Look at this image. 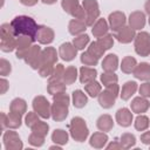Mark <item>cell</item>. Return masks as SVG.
I'll list each match as a JSON object with an SVG mask.
<instances>
[{"label":"cell","mask_w":150,"mask_h":150,"mask_svg":"<svg viewBox=\"0 0 150 150\" xmlns=\"http://www.w3.org/2000/svg\"><path fill=\"white\" fill-rule=\"evenodd\" d=\"M11 26L13 28L14 35L18 38L19 35H26L32 38L34 41L36 40V34L39 26L35 22V20L27 15H19L15 16L11 21Z\"/></svg>","instance_id":"6da1fadb"},{"label":"cell","mask_w":150,"mask_h":150,"mask_svg":"<svg viewBox=\"0 0 150 150\" xmlns=\"http://www.w3.org/2000/svg\"><path fill=\"white\" fill-rule=\"evenodd\" d=\"M69 132L74 141L84 142L89 135V129L86 124V121L82 117H73L69 124Z\"/></svg>","instance_id":"7a4b0ae2"},{"label":"cell","mask_w":150,"mask_h":150,"mask_svg":"<svg viewBox=\"0 0 150 150\" xmlns=\"http://www.w3.org/2000/svg\"><path fill=\"white\" fill-rule=\"evenodd\" d=\"M135 52L139 56L150 55V34L146 32H139L136 34L135 39Z\"/></svg>","instance_id":"3957f363"},{"label":"cell","mask_w":150,"mask_h":150,"mask_svg":"<svg viewBox=\"0 0 150 150\" xmlns=\"http://www.w3.org/2000/svg\"><path fill=\"white\" fill-rule=\"evenodd\" d=\"M82 6L86 11V25L87 26H94V23L98 20L100 16V8H98V2L96 0H83Z\"/></svg>","instance_id":"277c9868"},{"label":"cell","mask_w":150,"mask_h":150,"mask_svg":"<svg viewBox=\"0 0 150 150\" xmlns=\"http://www.w3.org/2000/svg\"><path fill=\"white\" fill-rule=\"evenodd\" d=\"M33 109L42 118H48L49 116H52V105L48 102V100L42 95H39V96L34 97Z\"/></svg>","instance_id":"5b68a950"},{"label":"cell","mask_w":150,"mask_h":150,"mask_svg":"<svg viewBox=\"0 0 150 150\" xmlns=\"http://www.w3.org/2000/svg\"><path fill=\"white\" fill-rule=\"evenodd\" d=\"M41 53H42V50H41V48L38 46V45H33L29 49H28V52H27V54H26V56H25V62L28 64V66H30L33 69H39L40 67H41V64H42V61H41Z\"/></svg>","instance_id":"8992f818"},{"label":"cell","mask_w":150,"mask_h":150,"mask_svg":"<svg viewBox=\"0 0 150 150\" xmlns=\"http://www.w3.org/2000/svg\"><path fill=\"white\" fill-rule=\"evenodd\" d=\"M2 141L6 150H21L23 148V144L15 131H12V130L6 131L4 134Z\"/></svg>","instance_id":"52a82bcc"},{"label":"cell","mask_w":150,"mask_h":150,"mask_svg":"<svg viewBox=\"0 0 150 150\" xmlns=\"http://www.w3.org/2000/svg\"><path fill=\"white\" fill-rule=\"evenodd\" d=\"M34 40L26 35H19L16 38V57L18 59H25L28 49L33 46Z\"/></svg>","instance_id":"ba28073f"},{"label":"cell","mask_w":150,"mask_h":150,"mask_svg":"<svg viewBox=\"0 0 150 150\" xmlns=\"http://www.w3.org/2000/svg\"><path fill=\"white\" fill-rule=\"evenodd\" d=\"M125 22H127V18L123 12L116 11V12H112L109 14L108 23H109L110 29H112L114 32H117L120 28L125 26Z\"/></svg>","instance_id":"9c48e42d"},{"label":"cell","mask_w":150,"mask_h":150,"mask_svg":"<svg viewBox=\"0 0 150 150\" xmlns=\"http://www.w3.org/2000/svg\"><path fill=\"white\" fill-rule=\"evenodd\" d=\"M135 36H136L135 29L131 28L130 26H123L115 33V38L121 43H130L135 39Z\"/></svg>","instance_id":"30bf717a"},{"label":"cell","mask_w":150,"mask_h":150,"mask_svg":"<svg viewBox=\"0 0 150 150\" xmlns=\"http://www.w3.org/2000/svg\"><path fill=\"white\" fill-rule=\"evenodd\" d=\"M54 30L50 27L47 26H39L38 34H36V40L41 45H49L54 40Z\"/></svg>","instance_id":"8fae6325"},{"label":"cell","mask_w":150,"mask_h":150,"mask_svg":"<svg viewBox=\"0 0 150 150\" xmlns=\"http://www.w3.org/2000/svg\"><path fill=\"white\" fill-rule=\"evenodd\" d=\"M76 54H77V48L70 42H64L59 47V55L64 61L74 60Z\"/></svg>","instance_id":"7c38bea8"},{"label":"cell","mask_w":150,"mask_h":150,"mask_svg":"<svg viewBox=\"0 0 150 150\" xmlns=\"http://www.w3.org/2000/svg\"><path fill=\"white\" fill-rule=\"evenodd\" d=\"M129 26L135 30H139L145 26V14L141 11H135L129 15Z\"/></svg>","instance_id":"4fadbf2b"},{"label":"cell","mask_w":150,"mask_h":150,"mask_svg":"<svg viewBox=\"0 0 150 150\" xmlns=\"http://www.w3.org/2000/svg\"><path fill=\"white\" fill-rule=\"evenodd\" d=\"M149 107H150V102L146 100V97L143 96L135 97L130 103L131 111L135 114H143L149 109Z\"/></svg>","instance_id":"5bb4252c"},{"label":"cell","mask_w":150,"mask_h":150,"mask_svg":"<svg viewBox=\"0 0 150 150\" xmlns=\"http://www.w3.org/2000/svg\"><path fill=\"white\" fill-rule=\"evenodd\" d=\"M68 105H64V104H60V103H56L54 102L53 105H52V117L55 122H61V121H64L68 116Z\"/></svg>","instance_id":"9a60e30c"},{"label":"cell","mask_w":150,"mask_h":150,"mask_svg":"<svg viewBox=\"0 0 150 150\" xmlns=\"http://www.w3.org/2000/svg\"><path fill=\"white\" fill-rule=\"evenodd\" d=\"M132 112L131 110H129L128 108H121L116 111V122L121 125V127H129L131 125L132 122Z\"/></svg>","instance_id":"2e32d148"},{"label":"cell","mask_w":150,"mask_h":150,"mask_svg":"<svg viewBox=\"0 0 150 150\" xmlns=\"http://www.w3.org/2000/svg\"><path fill=\"white\" fill-rule=\"evenodd\" d=\"M134 76L141 81H150V64L148 62H141L132 71Z\"/></svg>","instance_id":"e0dca14e"},{"label":"cell","mask_w":150,"mask_h":150,"mask_svg":"<svg viewBox=\"0 0 150 150\" xmlns=\"http://www.w3.org/2000/svg\"><path fill=\"white\" fill-rule=\"evenodd\" d=\"M97 100H98V103L102 108L104 109H109L111 108L114 104H115V101H116V96L112 95L109 90L104 89L103 91H101L97 96Z\"/></svg>","instance_id":"ac0fdd59"},{"label":"cell","mask_w":150,"mask_h":150,"mask_svg":"<svg viewBox=\"0 0 150 150\" xmlns=\"http://www.w3.org/2000/svg\"><path fill=\"white\" fill-rule=\"evenodd\" d=\"M107 142H108V135L104 134V131L94 132L89 139V144L95 149H102L103 146H105Z\"/></svg>","instance_id":"d6986e66"},{"label":"cell","mask_w":150,"mask_h":150,"mask_svg":"<svg viewBox=\"0 0 150 150\" xmlns=\"http://www.w3.org/2000/svg\"><path fill=\"white\" fill-rule=\"evenodd\" d=\"M87 29V25L84 21L82 20H79V19H73L69 21V25H68V30L71 35L74 36H77L80 34H83Z\"/></svg>","instance_id":"ffe728a7"},{"label":"cell","mask_w":150,"mask_h":150,"mask_svg":"<svg viewBox=\"0 0 150 150\" xmlns=\"http://www.w3.org/2000/svg\"><path fill=\"white\" fill-rule=\"evenodd\" d=\"M41 61L42 64H55L57 62V53L54 47H46L41 53Z\"/></svg>","instance_id":"44dd1931"},{"label":"cell","mask_w":150,"mask_h":150,"mask_svg":"<svg viewBox=\"0 0 150 150\" xmlns=\"http://www.w3.org/2000/svg\"><path fill=\"white\" fill-rule=\"evenodd\" d=\"M79 76H80V82L82 84H86V83L96 79L97 70L95 68H90V67H81Z\"/></svg>","instance_id":"7402d4cb"},{"label":"cell","mask_w":150,"mask_h":150,"mask_svg":"<svg viewBox=\"0 0 150 150\" xmlns=\"http://www.w3.org/2000/svg\"><path fill=\"white\" fill-rule=\"evenodd\" d=\"M108 29H109V23L105 21V19H98L91 29V33L95 38H101L105 34H108Z\"/></svg>","instance_id":"603a6c76"},{"label":"cell","mask_w":150,"mask_h":150,"mask_svg":"<svg viewBox=\"0 0 150 150\" xmlns=\"http://www.w3.org/2000/svg\"><path fill=\"white\" fill-rule=\"evenodd\" d=\"M118 68V57L115 54H108L102 61V69L104 71H115Z\"/></svg>","instance_id":"cb8c5ba5"},{"label":"cell","mask_w":150,"mask_h":150,"mask_svg":"<svg viewBox=\"0 0 150 150\" xmlns=\"http://www.w3.org/2000/svg\"><path fill=\"white\" fill-rule=\"evenodd\" d=\"M137 83L135 81H128L123 84L122 91H121V98L123 101H128L137 90Z\"/></svg>","instance_id":"d4e9b609"},{"label":"cell","mask_w":150,"mask_h":150,"mask_svg":"<svg viewBox=\"0 0 150 150\" xmlns=\"http://www.w3.org/2000/svg\"><path fill=\"white\" fill-rule=\"evenodd\" d=\"M96 125L101 131H110L112 129V127H114V121H112L110 115L104 114V115H101L97 118Z\"/></svg>","instance_id":"484cf974"},{"label":"cell","mask_w":150,"mask_h":150,"mask_svg":"<svg viewBox=\"0 0 150 150\" xmlns=\"http://www.w3.org/2000/svg\"><path fill=\"white\" fill-rule=\"evenodd\" d=\"M0 48L2 52L9 53L16 48V36L0 38Z\"/></svg>","instance_id":"4316f807"},{"label":"cell","mask_w":150,"mask_h":150,"mask_svg":"<svg viewBox=\"0 0 150 150\" xmlns=\"http://www.w3.org/2000/svg\"><path fill=\"white\" fill-rule=\"evenodd\" d=\"M87 103H88V97L82 90L77 89L73 91V104L75 108H79V109L83 108Z\"/></svg>","instance_id":"83f0119b"},{"label":"cell","mask_w":150,"mask_h":150,"mask_svg":"<svg viewBox=\"0 0 150 150\" xmlns=\"http://www.w3.org/2000/svg\"><path fill=\"white\" fill-rule=\"evenodd\" d=\"M9 110L13 112H18L20 115H23L27 111V103L22 98H14L9 104Z\"/></svg>","instance_id":"f1b7e54d"},{"label":"cell","mask_w":150,"mask_h":150,"mask_svg":"<svg viewBox=\"0 0 150 150\" xmlns=\"http://www.w3.org/2000/svg\"><path fill=\"white\" fill-rule=\"evenodd\" d=\"M136 66H137V61L135 57L125 56V57H123V60L121 62V70L125 74H131Z\"/></svg>","instance_id":"f546056e"},{"label":"cell","mask_w":150,"mask_h":150,"mask_svg":"<svg viewBox=\"0 0 150 150\" xmlns=\"http://www.w3.org/2000/svg\"><path fill=\"white\" fill-rule=\"evenodd\" d=\"M52 141L55 144L64 145L68 143V132L62 129H55L52 134Z\"/></svg>","instance_id":"4dcf8cb0"},{"label":"cell","mask_w":150,"mask_h":150,"mask_svg":"<svg viewBox=\"0 0 150 150\" xmlns=\"http://www.w3.org/2000/svg\"><path fill=\"white\" fill-rule=\"evenodd\" d=\"M66 83L63 81H48L47 91L50 95H55L61 91H66Z\"/></svg>","instance_id":"1f68e13d"},{"label":"cell","mask_w":150,"mask_h":150,"mask_svg":"<svg viewBox=\"0 0 150 150\" xmlns=\"http://www.w3.org/2000/svg\"><path fill=\"white\" fill-rule=\"evenodd\" d=\"M84 90H86V93H87L89 96H91V97H97L98 94L102 91V90H101V84H100L97 81H95V80H93V81L86 83V84H84Z\"/></svg>","instance_id":"d6a6232c"},{"label":"cell","mask_w":150,"mask_h":150,"mask_svg":"<svg viewBox=\"0 0 150 150\" xmlns=\"http://www.w3.org/2000/svg\"><path fill=\"white\" fill-rule=\"evenodd\" d=\"M77 79V69L74 66H69L64 69V74H63V82L66 84H71L76 81Z\"/></svg>","instance_id":"836d02e7"},{"label":"cell","mask_w":150,"mask_h":150,"mask_svg":"<svg viewBox=\"0 0 150 150\" xmlns=\"http://www.w3.org/2000/svg\"><path fill=\"white\" fill-rule=\"evenodd\" d=\"M134 124H135V129H136V130H138V131H144V130H146V129L149 128V125H150V120H149L148 116L142 115V114H138V116L135 118Z\"/></svg>","instance_id":"e575fe53"},{"label":"cell","mask_w":150,"mask_h":150,"mask_svg":"<svg viewBox=\"0 0 150 150\" xmlns=\"http://www.w3.org/2000/svg\"><path fill=\"white\" fill-rule=\"evenodd\" d=\"M21 116L22 115L18 114V112L11 111L7 115V118H8V128H11V129H18V128H20L21 122H22Z\"/></svg>","instance_id":"d590c367"},{"label":"cell","mask_w":150,"mask_h":150,"mask_svg":"<svg viewBox=\"0 0 150 150\" xmlns=\"http://www.w3.org/2000/svg\"><path fill=\"white\" fill-rule=\"evenodd\" d=\"M120 143L122 144L123 149H130V148H132V146L136 144V137H135L132 134L125 132V134H123V135L121 136Z\"/></svg>","instance_id":"8d00e7d4"},{"label":"cell","mask_w":150,"mask_h":150,"mask_svg":"<svg viewBox=\"0 0 150 150\" xmlns=\"http://www.w3.org/2000/svg\"><path fill=\"white\" fill-rule=\"evenodd\" d=\"M61 6L66 13L73 15V13L80 6V4H79V0H61Z\"/></svg>","instance_id":"74e56055"},{"label":"cell","mask_w":150,"mask_h":150,"mask_svg":"<svg viewBox=\"0 0 150 150\" xmlns=\"http://www.w3.org/2000/svg\"><path fill=\"white\" fill-rule=\"evenodd\" d=\"M88 43H89V36L87 34H80V35L75 36L74 40H73V45L77 48V50L84 49V47Z\"/></svg>","instance_id":"f35d334b"},{"label":"cell","mask_w":150,"mask_h":150,"mask_svg":"<svg viewBox=\"0 0 150 150\" xmlns=\"http://www.w3.org/2000/svg\"><path fill=\"white\" fill-rule=\"evenodd\" d=\"M87 52H88V53H90L93 56H95V57L100 59V57H102V56H103V54H104L105 49H104V48H102L97 41H95V42H91V43L89 45V47H88V50H87Z\"/></svg>","instance_id":"ab89813d"},{"label":"cell","mask_w":150,"mask_h":150,"mask_svg":"<svg viewBox=\"0 0 150 150\" xmlns=\"http://www.w3.org/2000/svg\"><path fill=\"white\" fill-rule=\"evenodd\" d=\"M118 80L117 75L115 74V71H104L101 75V82L103 83V86H109L111 83H116Z\"/></svg>","instance_id":"60d3db41"},{"label":"cell","mask_w":150,"mask_h":150,"mask_svg":"<svg viewBox=\"0 0 150 150\" xmlns=\"http://www.w3.org/2000/svg\"><path fill=\"white\" fill-rule=\"evenodd\" d=\"M63 74H64V67L61 63H57L54 67L53 74L49 76V81H63Z\"/></svg>","instance_id":"b9f144b4"},{"label":"cell","mask_w":150,"mask_h":150,"mask_svg":"<svg viewBox=\"0 0 150 150\" xmlns=\"http://www.w3.org/2000/svg\"><path fill=\"white\" fill-rule=\"evenodd\" d=\"M97 42L100 43V46H101L102 48H104L105 50H108V49H110V48L112 47V45H114V36L110 35V34H105V35L98 38Z\"/></svg>","instance_id":"7bdbcfd3"},{"label":"cell","mask_w":150,"mask_h":150,"mask_svg":"<svg viewBox=\"0 0 150 150\" xmlns=\"http://www.w3.org/2000/svg\"><path fill=\"white\" fill-rule=\"evenodd\" d=\"M81 62L84 64V66H96L98 63V59L93 56L90 53L88 52H84L81 54Z\"/></svg>","instance_id":"ee69618b"},{"label":"cell","mask_w":150,"mask_h":150,"mask_svg":"<svg viewBox=\"0 0 150 150\" xmlns=\"http://www.w3.org/2000/svg\"><path fill=\"white\" fill-rule=\"evenodd\" d=\"M28 143L30 145H33V146H41L45 143V136L39 135V134L32 131V134L28 137Z\"/></svg>","instance_id":"f6af8a7d"},{"label":"cell","mask_w":150,"mask_h":150,"mask_svg":"<svg viewBox=\"0 0 150 150\" xmlns=\"http://www.w3.org/2000/svg\"><path fill=\"white\" fill-rule=\"evenodd\" d=\"M48 130H49V125L43 122V121H39L33 128H32V131L33 132H36L39 135H42V136H46L48 134Z\"/></svg>","instance_id":"bcb514c9"},{"label":"cell","mask_w":150,"mask_h":150,"mask_svg":"<svg viewBox=\"0 0 150 150\" xmlns=\"http://www.w3.org/2000/svg\"><path fill=\"white\" fill-rule=\"evenodd\" d=\"M53 102H56V103H60V104H64V105H69L70 97L66 94V91H61V93H57V94L53 95Z\"/></svg>","instance_id":"7dc6e473"},{"label":"cell","mask_w":150,"mask_h":150,"mask_svg":"<svg viewBox=\"0 0 150 150\" xmlns=\"http://www.w3.org/2000/svg\"><path fill=\"white\" fill-rule=\"evenodd\" d=\"M40 120H39V115L35 112V111H29L27 115H26V117H25V123H26V125L28 127V128H33L38 122H39Z\"/></svg>","instance_id":"c3c4849f"},{"label":"cell","mask_w":150,"mask_h":150,"mask_svg":"<svg viewBox=\"0 0 150 150\" xmlns=\"http://www.w3.org/2000/svg\"><path fill=\"white\" fill-rule=\"evenodd\" d=\"M53 70H54V64L45 63V64H41V67L39 68V74L42 77H49L53 74Z\"/></svg>","instance_id":"681fc988"},{"label":"cell","mask_w":150,"mask_h":150,"mask_svg":"<svg viewBox=\"0 0 150 150\" xmlns=\"http://www.w3.org/2000/svg\"><path fill=\"white\" fill-rule=\"evenodd\" d=\"M11 71H12V66H11V63H9L7 60L1 59V60H0V75H1V76H7Z\"/></svg>","instance_id":"f907efd6"},{"label":"cell","mask_w":150,"mask_h":150,"mask_svg":"<svg viewBox=\"0 0 150 150\" xmlns=\"http://www.w3.org/2000/svg\"><path fill=\"white\" fill-rule=\"evenodd\" d=\"M74 19H79V20H82V21H84L86 20V16H87V14H86V11H84V8H83V6H79L76 9H75V12L73 13V15H71Z\"/></svg>","instance_id":"816d5d0a"},{"label":"cell","mask_w":150,"mask_h":150,"mask_svg":"<svg viewBox=\"0 0 150 150\" xmlns=\"http://www.w3.org/2000/svg\"><path fill=\"white\" fill-rule=\"evenodd\" d=\"M138 91L141 94V96L143 97H150V82H144L143 84H141V87L138 88Z\"/></svg>","instance_id":"f5cc1de1"},{"label":"cell","mask_w":150,"mask_h":150,"mask_svg":"<svg viewBox=\"0 0 150 150\" xmlns=\"http://www.w3.org/2000/svg\"><path fill=\"white\" fill-rule=\"evenodd\" d=\"M105 89L107 90H109L112 95H115L116 97L118 96V94H120V87H118V84H117V82L116 83H111V84H109V86H107L105 87Z\"/></svg>","instance_id":"db71d44e"},{"label":"cell","mask_w":150,"mask_h":150,"mask_svg":"<svg viewBox=\"0 0 150 150\" xmlns=\"http://www.w3.org/2000/svg\"><path fill=\"white\" fill-rule=\"evenodd\" d=\"M7 127H8V118H7V115H6L5 112H1V114H0V129H1V131H4Z\"/></svg>","instance_id":"11a10c76"},{"label":"cell","mask_w":150,"mask_h":150,"mask_svg":"<svg viewBox=\"0 0 150 150\" xmlns=\"http://www.w3.org/2000/svg\"><path fill=\"white\" fill-rule=\"evenodd\" d=\"M8 88H9L8 81H7L6 79H1V80H0V94L4 95V94L7 91Z\"/></svg>","instance_id":"9f6ffc18"},{"label":"cell","mask_w":150,"mask_h":150,"mask_svg":"<svg viewBox=\"0 0 150 150\" xmlns=\"http://www.w3.org/2000/svg\"><path fill=\"white\" fill-rule=\"evenodd\" d=\"M141 142L143 144H146V145H150V131H145L141 135Z\"/></svg>","instance_id":"6f0895ef"},{"label":"cell","mask_w":150,"mask_h":150,"mask_svg":"<svg viewBox=\"0 0 150 150\" xmlns=\"http://www.w3.org/2000/svg\"><path fill=\"white\" fill-rule=\"evenodd\" d=\"M107 149L108 150H120V149H123V146H122V144L121 143H118V142H111L110 144H108L107 145Z\"/></svg>","instance_id":"680465c9"},{"label":"cell","mask_w":150,"mask_h":150,"mask_svg":"<svg viewBox=\"0 0 150 150\" xmlns=\"http://www.w3.org/2000/svg\"><path fill=\"white\" fill-rule=\"evenodd\" d=\"M20 2H21L22 5H25V6L30 7V6L36 5V4H38V0H20Z\"/></svg>","instance_id":"91938a15"},{"label":"cell","mask_w":150,"mask_h":150,"mask_svg":"<svg viewBox=\"0 0 150 150\" xmlns=\"http://www.w3.org/2000/svg\"><path fill=\"white\" fill-rule=\"evenodd\" d=\"M144 9H145V13L150 15V0H148V1L144 4Z\"/></svg>","instance_id":"94428289"},{"label":"cell","mask_w":150,"mask_h":150,"mask_svg":"<svg viewBox=\"0 0 150 150\" xmlns=\"http://www.w3.org/2000/svg\"><path fill=\"white\" fill-rule=\"evenodd\" d=\"M43 4H46V5H53V4H55L57 0H41Z\"/></svg>","instance_id":"6125c7cd"},{"label":"cell","mask_w":150,"mask_h":150,"mask_svg":"<svg viewBox=\"0 0 150 150\" xmlns=\"http://www.w3.org/2000/svg\"><path fill=\"white\" fill-rule=\"evenodd\" d=\"M59 145V144H57ZM57 145H53V146H50V149H56V150H60L61 149V146H57Z\"/></svg>","instance_id":"be15d7a7"},{"label":"cell","mask_w":150,"mask_h":150,"mask_svg":"<svg viewBox=\"0 0 150 150\" xmlns=\"http://www.w3.org/2000/svg\"><path fill=\"white\" fill-rule=\"evenodd\" d=\"M149 25H150V15H149Z\"/></svg>","instance_id":"e7e4bbea"}]
</instances>
